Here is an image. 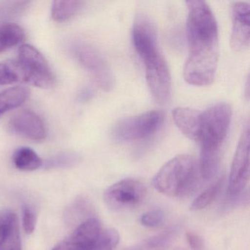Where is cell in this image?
<instances>
[{"label": "cell", "mask_w": 250, "mask_h": 250, "mask_svg": "<svg viewBox=\"0 0 250 250\" xmlns=\"http://www.w3.org/2000/svg\"><path fill=\"white\" fill-rule=\"evenodd\" d=\"M165 219V215L160 210H153L146 212L141 216L142 225L147 228H157L162 225Z\"/></svg>", "instance_id": "obj_22"}, {"label": "cell", "mask_w": 250, "mask_h": 250, "mask_svg": "<svg viewBox=\"0 0 250 250\" xmlns=\"http://www.w3.org/2000/svg\"><path fill=\"white\" fill-rule=\"evenodd\" d=\"M79 62L93 76L103 90L109 91L114 87V77L107 62L99 51L87 43H80L74 47Z\"/></svg>", "instance_id": "obj_10"}, {"label": "cell", "mask_w": 250, "mask_h": 250, "mask_svg": "<svg viewBox=\"0 0 250 250\" xmlns=\"http://www.w3.org/2000/svg\"><path fill=\"white\" fill-rule=\"evenodd\" d=\"M187 240L188 245L193 250H203V241L198 235L194 232L187 233Z\"/></svg>", "instance_id": "obj_26"}, {"label": "cell", "mask_w": 250, "mask_h": 250, "mask_svg": "<svg viewBox=\"0 0 250 250\" xmlns=\"http://www.w3.org/2000/svg\"><path fill=\"white\" fill-rule=\"evenodd\" d=\"M225 178L222 177L216 183L212 184L210 187L202 192L195 200L193 201L191 206V210H202L205 208L210 206L220 193L223 187Z\"/></svg>", "instance_id": "obj_20"}, {"label": "cell", "mask_w": 250, "mask_h": 250, "mask_svg": "<svg viewBox=\"0 0 250 250\" xmlns=\"http://www.w3.org/2000/svg\"><path fill=\"white\" fill-rule=\"evenodd\" d=\"M79 158L77 155L73 153H63L58 155L53 159H51L46 163V167H62L71 166L77 163Z\"/></svg>", "instance_id": "obj_23"}, {"label": "cell", "mask_w": 250, "mask_h": 250, "mask_svg": "<svg viewBox=\"0 0 250 250\" xmlns=\"http://www.w3.org/2000/svg\"><path fill=\"white\" fill-rule=\"evenodd\" d=\"M250 5L246 2H235L232 6L231 46L235 51H242L250 46Z\"/></svg>", "instance_id": "obj_12"}, {"label": "cell", "mask_w": 250, "mask_h": 250, "mask_svg": "<svg viewBox=\"0 0 250 250\" xmlns=\"http://www.w3.org/2000/svg\"><path fill=\"white\" fill-rule=\"evenodd\" d=\"M30 96V90L22 86L11 87L0 93V117L5 112L17 109Z\"/></svg>", "instance_id": "obj_14"}, {"label": "cell", "mask_w": 250, "mask_h": 250, "mask_svg": "<svg viewBox=\"0 0 250 250\" xmlns=\"http://www.w3.org/2000/svg\"><path fill=\"white\" fill-rule=\"evenodd\" d=\"M119 240L118 231L103 229L98 219L91 218L80 224L52 250H113Z\"/></svg>", "instance_id": "obj_5"}, {"label": "cell", "mask_w": 250, "mask_h": 250, "mask_svg": "<svg viewBox=\"0 0 250 250\" xmlns=\"http://www.w3.org/2000/svg\"><path fill=\"white\" fill-rule=\"evenodd\" d=\"M250 126H244L229 172L228 191L236 195L245 188L250 179Z\"/></svg>", "instance_id": "obj_9"}, {"label": "cell", "mask_w": 250, "mask_h": 250, "mask_svg": "<svg viewBox=\"0 0 250 250\" xmlns=\"http://www.w3.org/2000/svg\"><path fill=\"white\" fill-rule=\"evenodd\" d=\"M24 75V83L40 88L53 85L54 77L47 61L34 46L24 44L19 49V59Z\"/></svg>", "instance_id": "obj_7"}, {"label": "cell", "mask_w": 250, "mask_h": 250, "mask_svg": "<svg viewBox=\"0 0 250 250\" xmlns=\"http://www.w3.org/2000/svg\"><path fill=\"white\" fill-rule=\"evenodd\" d=\"M175 233V229L166 231L125 250H165L170 244Z\"/></svg>", "instance_id": "obj_19"}, {"label": "cell", "mask_w": 250, "mask_h": 250, "mask_svg": "<svg viewBox=\"0 0 250 250\" xmlns=\"http://www.w3.org/2000/svg\"><path fill=\"white\" fill-rule=\"evenodd\" d=\"M81 1H55L52 4V18L58 22H63L74 17L83 5Z\"/></svg>", "instance_id": "obj_18"}, {"label": "cell", "mask_w": 250, "mask_h": 250, "mask_svg": "<svg viewBox=\"0 0 250 250\" xmlns=\"http://www.w3.org/2000/svg\"><path fill=\"white\" fill-rule=\"evenodd\" d=\"M198 162L192 156L180 155L162 167L153 179L156 190L172 197H184L195 191L200 183Z\"/></svg>", "instance_id": "obj_4"}, {"label": "cell", "mask_w": 250, "mask_h": 250, "mask_svg": "<svg viewBox=\"0 0 250 250\" xmlns=\"http://www.w3.org/2000/svg\"><path fill=\"white\" fill-rule=\"evenodd\" d=\"M8 128L13 134L33 141H43L46 137V127L42 118L28 109L15 114L10 120Z\"/></svg>", "instance_id": "obj_11"}, {"label": "cell", "mask_w": 250, "mask_h": 250, "mask_svg": "<svg viewBox=\"0 0 250 250\" xmlns=\"http://www.w3.org/2000/svg\"><path fill=\"white\" fill-rule=\"evenodd\" d=\"M0 250H21L20 229H16L8 241L0 247Z\"/></svg>", "instance_id": "obj_25"}, {"label": "cell", "mask_w": 250, "mask_h": 250, "mask_svg": "<svg viewBox=\"0 0 250 250\" xmlns=\"http://www.w3.org/2000/svg\"><path fill=\"white\" fill-rule=\"evenodd\" d=\"M17 83H24L22 68L18 61L0 62V85H8Z\"/></svg>", "instance_id": "obj_17"}, {"label": "cell", "mask_w": 250, "mask_h": 250, "mask_svg": "<svg viewBox=\"0 0 250 250\" xmlns=\"http://www.w3.org/2000/svg\"><path fill=\"white\" fill-rule=\"evenodd\" d=\"M231 115L230 106L225 103L217 104L201 112L197 142L200 145L199 169L201 178L206 181L213 178L219 169Z\"/></svg>", "instance_id": "obj_3"}, {"label": "cell", "mask_w": 250, "mask_h": 250, "mask_svg": "<svg viewBox=\"0 0 250 250\" xmlns=\"http://www.w3.org/2000/svg\"><path fill=\"white\" fill-rule=\"evenodd\" d=\"M163 120V113L159 111H150L121 120L115 124L111 134L117 142L143 140L154 134L160 128Z\"/></svg>", "instance_id": "obj_6"}, {"label": "cell", "mask_w": 250, "mask_h": 250, "mask_svg": "<svg viewBox=\"0 0 250 250\" xmlns=\"http://www.w3.org/2000/svg\"><path fill=\"white\" fill-rule=\"evenodd\" d=\"M172 118L181 132L190 140L197 142L201 112L190 108L179 107L172 112Z\"/></svg>", "instance_id": "obj_13"}, {"label": "cell", "mask_w": 250, "mask_h": 250, "mask_svg": "<svg viewBox=\"0 0 250 250\" xmlns=\"http://www.w3.org/2000/svg\"><path fill=\"white\" fill-rule=\"evenodd\" d=\"M147 194L146 186L132 178L121 180L112 184L104 194V200L109 208L126 210L138 206Z\"/></svg>", "instance_id": "obj_8"}, {"label": "cell", "mask_w": 250, "mask_h": 250, "mask_svg": "<svg viewBox=\"0 0 250 250\" xmlns=\"http://www.w3.org/2000/svg\"><path fill=\"white\" fill-rule=\"evenodd\" d=\"M14 165L20 170L34 171L43 165V161L36 151L30 147H20L13 156Z\"/></svg>", "instance_id": "obj_15"}, {"label": "cell", "mask_w": 250, "mask_h": 250, "mask_svg": "<svg viewBox=\"0 0 250 250\" xmlns=\"http://www.w3.org/2000/svg\"><path fill=\"white\" fill-rule=\"evenodd\" d=\"M25 33L18 24H5L0 29V53L22 43Z\"/></svg>", "instance_id": "obj_16"}, {"label": "cell", "mask_w": 250, "mask_h": 250, "mask_svg": "<svg viewBox=\"0 0 250 250\" xmlns=\"http://www.w3.org/2000/svg\"><path fill=\"white\" fill-rule=\"evenodd\" d=\"M134 49L146 67V80L152 96L159 103L169 100L172 82L167 64L158 47L156 27L151 20L140 14L132 28Z\"/></svg>", "instance_id": "obj_2"}, {"label": "cell", "mask_w": 250, "mask_h": 250, "mask_svg": "<svg viewBox=\"0 0 250 250\" xmlns=\"http://www.w3.org/2000/svg\"><path fill=\"white\" fill-rule=\"evenodd\" d=\"M18 228V219L14 212L10 210H0V247L8 241Z\"/></svg>", "instance_id": "obj_21"}, {"label": "cell", "mask_w": 250, "mask_h": 250, "mask_svg": "<svg viewBox=\"0 0 250 250\" xmlns=\"http://www.w3.org/2000/svg\"><path fill=\"white\" fill-rule=\"evenodd\" d=\"M22 222L23 228L26 233H33L36 229V222H37V218H36V213L34 210L29 206H25L23 208L22 210Z\"/></svg>", "instance_id": "obj_24"}, {"label": "cell", "mask_w": 250, "mask_h": 250, "mask_svg": "<svg viewBox=\"0 0 250 250\" xmlns=\"http://www.w3.org/2000/svg\"><path fill=\"white\" fill-rule=\"evenodd\" d=\"M187 4L188 55L184 79L192 85H208L214 80L219 60L217 23L204 1H189Z\"/></svg>", "instance_id": "obj_1"}]
</instances>
